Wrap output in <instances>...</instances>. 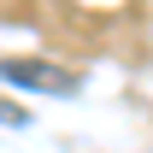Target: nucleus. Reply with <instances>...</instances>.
I'll list each match as a JSON object with an SVG mask.
<instances>
[{
  "instance_id": "obj_2",
  "label": "nucleus",
  "mask_w": 153,
  "mask_h": 153,
  "mask_svg": "<svg viewBox=\"0 0 153 153\" xmlns=\"http://www.w3.org/2000/svg\"><path fill=\"white\" fill-rule=\"evenodd\" d=\"M0 124H12V130H18V124H30V112H24L18 100H6V94H0Z\"/></svg>"
},
{
  "instance_id": "obj_1",
  "label": "nucleus",
  "mask_w": 153,
  "mask_h": 153,
  "mask_svg": "<svg viewBox=\"0 0 153 153\" xmlns=\"http://www.w3.org/2000/svg\"><path fill=\"white\" fill-rule=\"evenodd\" d=\"M0 76L18 82V88H41V94H71L76 76L65 65H47V59H0Z\"/></svg>"
}]
</instances>
